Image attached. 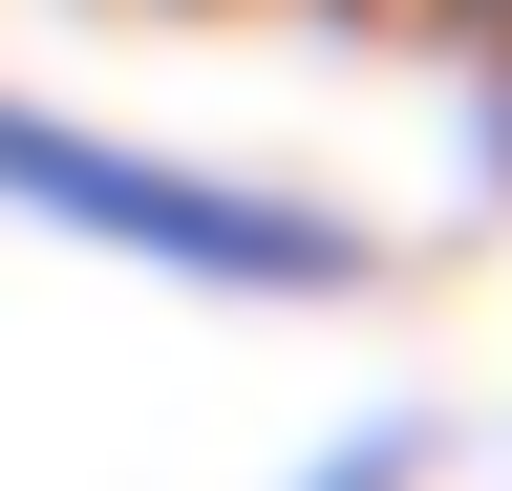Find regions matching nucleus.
Wrapping results in <instances>:
<instances>
[{
	"label": "nucleus",
	"instance_id": "1",
	"mask_svg": "<svg viewBox=\"0 0 512 491\" xmlns=\"http://www.w3.org/2000/svg\"><path fill=\"white\" fill-rule=\"evenodd\" d=\"M0 235H64V257L150 278V299H256V321H320V299H384V214L299 193V171L235 150H150L64 86H0Z\"/></svg>",
	"mask_w": 512,
	"mask_h": 491
},
{
	"label": "nucleus",
	"instance_id": "2",
	"mask_svg": "<svg viewBox=\"0 0 512 491\" xmlns=\"http://www.w3.org/2000/svg\"><path fill=\"white\" fill-rule=\"evenodd\" d=\"M427 449H448V427H427V406H384V427H342L299 491H427Z\"/></svg>",
	"mask_w": 512,
	"mask_h": 491
}]
</instances>
